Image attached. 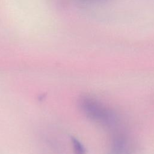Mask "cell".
Returning a JSON list of instances; mask_svg holds the SVG:
<instances>
[{"label":"cell","instance_id":"6da1fadb","mask_svg":"<svg viewBox=\"0 0 154 154\" xmlns=\"http://www.w3.org/2000/svg\"><path fill=\"white\" fill-rule=\"evenodd\" d=\"M81 111L89 118L99 121H105L108 113L103 106L97 100L88 96H82L79 100Z\"/></svg>","mask_w":154,"mask_h":154},{"label":"cell","instance_id":"7a4b0ae2","mask_svg":"<svg viewBox=\"0 0 154 154\" xmlns=\"http://www.w3.org/2000/svg\"><path fill=\"white\" fill-rule=\"evenodd\" d=\"M72 143L75 154H85V150L84 146L75 138H72Z\"/></svg>","mask_w":154,"mask_h":154}]
</instances>
